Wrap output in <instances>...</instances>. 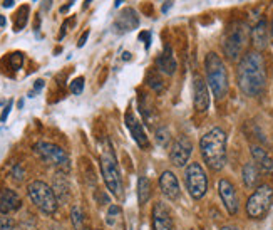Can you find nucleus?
Here are the masks:
<instances>
[{
    "mask_svg": "<svg viewBox=\"0 0 273 230\" xmlns=\"http://www.w3.org/2000/svg\"><path fill=\"white\" fill-rule=\"evenodd\" d=\"M236 79L241 93L248 98H257L262 94L266 86V69L262 54L258 51L246 52L236 69Z\"/></svg>",
    "mask_w": 273,
    "mask_h": 230,
    "instance_id": "1",
    "label": "nucleus"
},
{
    "mask_svg": "<svg viewBox=\"0 0 273 230\" xmlns=\"http://www.w3.org/2000/svg\"><path fill=\"white\" fill-rule=\"evenodd\" d=\"M199 150L210 170L220 172L226 165V133L221 128H211L199 140Z\"/></svg>",
    "mask_w": 273,
    "mask_h": 230,
    "instance_id": "2",
    "label": "nucleus"
},
{
    "mask_svg": "<svg viewBox=\"0 0 273 230\" xmlns=\"http://www.w3.org/2000/svg\"><path fill=\"white\" fill-rule=\"evenodd\" d=\"M204 69H206V81H208L215 98L221 101L228 94V71L224 68L221 57L216 52H208L204 59Z\"/></svg>",
    "mask_w": 273,
    "mask_h": 230,
    "instance_id": "3",
    "label": "nucleus"
},
{
    "mask_svg": "<svg viewBox=\"0 0 273 230\" xmlns=\"http://www.w3.org/2000/svg\"><path fill=\"white\" fill-rule=\"evenodd\" d=\"M27 195L35 207H37L42 214L54 215L57 212V197L49 185L40 180H34L27 185Z\"/></svg>",
    "mask_w": 273,
    "mask_h": 230,
    "instance_id": "4",
    "label": "nucleus"
},
{
    "mask_svg": "<svg viewBox=\"0 0 273 230\" xmlns=\"http://www.w3.org/2000/svg\"><path fill=\"white\" fill-rule=\"evenodd\" d=\"M248 42V29L245 24H232L226 32H224V37L221 42L223 52L230 60H236L241 57V52H243L245 46Z\"/></svg>",
    "mask_w": 273,
    "mask_h": 230,
    "instance_id": "5",
    "label": "nucleus"
},
{
    "mask_svg": "<svg viewBox=\"0 0 273 230\" xmlns=\"http://www.w3.org/2000/svg\"><path fill=\"white\" fill-rule=\"evenodd\" d=\"M273 205V186L271 185H260L255 192L248 197L245 210L246 215L253 220H260L268 214Z\"/></svg>",
    "mask_w": 273,
    "mask_h": 230,
    "instance_id": "6",
    "label": "nucleus"
},
{
    "mask_svg": "<svg viewBox=\"0 0 273 230\" xmlns=\"http://www.w3.org/2000/svg\"><path fill=\"white\" fill-rule=\"evenodd\" d=\"M101 172H102V178H104L107 190L111 192L114 197H118V198L123 197V178H121L118 161L114 158V153L109 144H107V150L101 155Z\"/></svg>",
    "mask_w": 273,
    "mask_h": 230,
    "instance_id": "7",
    "label": "nucleus"
},
{
    "mask_svg": "<svg viewBox=\"0 0 273 230\" xmlns=\"http://www.w3.org/2000/svg\"><path fill=\"white\" fill-rule=\"evenodd\" d=\"M185 185L186 190L195 200H201L208 192V177L199 163H190L185 170Z\"/></svg>",
    "mask_w": 273,
    "mask_h": 230,
    "instance_id": "8",
    "label": "nucleus"
},
{
    "mask_svg": "<svg viewBox=\"0 0 273 230\" xmlns=\"http://www.w3.org/2000/svg\"><path fill=\"white\" fill-rule=\"evenodd\" d=\"M34 150H35V153H37L46 163H49L51 166H56L62 172L69 170V166H71L69 156L62 148L57 147V144L49 143V141H39V143H35Z\"/></svg>",
    "mask_w": 273,
    "mask_h": 230,
    "instance_id": "9",
    "label": "nucleus"
},
{
    "mask_svg": "<svg viewBox=\"0 0 273 230\" xmlns=\"http://www.w3.org/2000/svg\"><path fill=\"white\" fill-rule=\"evenodd\" d=\"M193 153V143L188 136H178L169 148V160L174 166L183 168L188 165V160Z\"/></svg>",
    "mask_w": 273,
    "mask_h": 230,
    "instance_id": "10",
    "label": "nucleus"
},
{
    "mask_svg": "<svg viewBox=\"0 0 273 230\" xmlns=\"http://www.w3.org/2000/svg\"><path fill=\"white\" fill-rule=\"evenodd\" d=\"M218 193L224 205V208L230 215H236L240 210V202H238V193L235 190V185L228 178H221L218 181Z\"/></svg>",
    "mask_w": 273,
    "mask_h": 230,
    "instance_id": "11",
    "label": "nucleus"
},
{
    "mask_svg": "<svg viewBox=\"0 0 273 230\" xmlns=\"http://www.w3.org/2000/svg\"><path fill=\"white\" fill-rule=\"evenodd\" d=\"M124 121H126V126L127 130H129L132 140H134L138 143L139 148H149V138L146 135V131H144L143 124L139 123L138 118L134 116V113H132L131 110L126 111V116H124Z\"/></svg>",
    "mask_w": 273,
    "mask_h": 230,
    "instance_id": "12",
    "label": "nucleus"
},
{
    "mask_svg": "<svg viewBox=\"0 0 273 230\" xmlns=\"http://www.w3.org/2000/svg\"><path fill=\"white\" fill-rule=\"evenodd\" d=\"M193 102H195V110L198 113H204L210 108L208 86L203 81V77L199 76H195V79H193Z\"/></svg>",
    "mask_w": 273,
    "mask_h": 230,
    "instance_id": "13",
    "label": "nucleus"
},
{
    "mask_svg": "<svg viewBox=\"0 0 273 230\" xmlns=\"http://www.w3.org/2000/svg\"><path fill=\"white\" fill-rule=\"evenodd\" d=\"M153 230H173L171 210L165 202H156L153 207Z\"/></svg>",
    "mask_w": 273,
    "mask_h": 230,
    "instance_id": "14",
    "label": "nucleus"
},
{
    "mask_svg": "<svg viewBox=\"0 0 273 230\" xmlns=\"http://www.w3.org/2000/svg\"><path fill=\"white\" fill-rule=\"evenodd\" d=\"M160 189H161L163 195H165L166 198H169V200H178L179 195H181L178 178H176V175L169 170L163 172V175L160 177Z\"/></svg>",
    "mask_w": 273,
    "mask_h": 230,
    "instance_id": "15",
    "label": "nucleus"
},
{
    "mask_svg": "<svg viewBox=\"0 0 273 230\" xmlns=\"http://www.w3.org/2000/svg\"><path fill=\"white\" fill-rule=\"evenodd\" d=\"M20 207H22V200L15 190H10V189L0 190V214L9 215L12 212H17Z\"/></svg>",
    "mask_w": 273,
    "mask_h": 230,
    "instance_id": "16",
    "label": "nucleus"
},
{
    "mask_svg": "<svg viewBox=\"0 0 273 230\" xmlns=\"http://www.w3.org/2000/svg\"><path fill=\"white\" fill-rule=\"evenodd\" d=\"M250 153L260 172H263L266 175H273V158L268 155V151L262 147H258V144H253L250 148Z\"/></svg>",
    "mask_w": 273,
    "mask_h": 230,
    "instance_id": "17",
    "label": "nucleus"
},
{
    "mask_svg": "<svg viewBox=\"0 0 273 230\" xmlns=\"http://www.w3.org/2000/svg\"><path fill=\"white\" fill-rule=\"evenodd\" d=\"M138 26H139L138 14H136V10L131 7L121 10L116 22H114V29H119V32H131V30H134Z\"/></svg>",
    "mask_w": 273,
    "mask_h": 230,
    "instance_id": "18",
    "label": "nucleus"
},
{
    "mask_svg": "<svg viewBox=\"0 0 273 230\" xmlns=\"http://www.w3.org/2000/svg\"><path fill=\"white\" fill-rule=\"evenodd\" d=\"M156 66L157 69H160L163 74H168V76H173L176 72V68H178V64H176V59L171 52V47L166 46V49L163 51L160 56L156 59Z\"/></svg>",
    "mask_w": 273,
    "mask_h": 230,
    "instance_id": "19",
    "label": "nucleus"
},
{
    "mask_svg": "<svg viewBox=\"0 0 273 230\" xmlns=\"http://www.w3.org/2000/svg\"><path fill=\"white\" fill-rule=\"evenodd\" d=\"M252 42L257 51H263L266 44H268V29H266V22L260 20L252 30Z\"/></svg>",
    "mask_w": 273,
    "mask_h": 230,
    "instance_id": "20",
    "label": "nucleus"
},
{
    "mask_svg": "<svg viewBox=\"0 0 273 230\" xmlns=\"http://www.w3.org/2000/svg\"><path fill=\"white\" fill-rule=\"evenodd\" d=\"M241 178L246 189H257L260 183V170L255 163H245L243 170H241Z\"/></svg>",
    "mask_w": 273,
    "mask_h": 230,
    "instance_id": "21",
    "label": "nucleus"
},
{
    "mask_svg": "<svg viewBox=\"0 0 273 230\" xmlns=\"http://www.w3.org/2000/svg\"><path fill=\"white\" fill-rule=\"evenodd\" d=\"M138 197H139V203L144 205L151 197V183L148 177H141L138 180Z\"/></svg>",
    "mask_w": 273,
    "mask_h": 230,
    "instance_id": "22",
    "label": "nucleus"
},
{
    "mask_svg": "<svg viewBox=\"0 0 273 230\" xmlns=\"http://www.w3.org/2000/svg\"><path fill=\"white\" fill-rule=\"evenodd\" d=\"M29 5H22V7L15 12V15H14V30L15 32H20V30L26 27V24L29 20Z\"/></svg>",
    "mask_w": 273,
    "mask_h": 230,
    "instance_id": "23",
    "label": "nucleus"
},
{
    "mask_svg": "<svg viewBox=\"0 0 273 230\" xmlns=\"http://www.w3.org/2000/svg\"><path fill=\"white\" fill-rule=\"evenodd\" d=\"M71 222L76 230H84V214L79 205H74L71 210Z\"/></svg>",
    "mask_w": 273,
    "mask_h": 230,
    "instance_id": "24",
    "label": "nucleus"
},
{
    "mask_svg": "<svg viewBox=\"0 0 273 230\" xmlns=\"http://www.w3.org/2000/svg\"><path fill=\"white\" fill-rule=\"evenodd\" d=\"M146 82L151 89L156 91V93H161L163 88H165V82H163L161 76L157 74V72H149V74L146 76Z\"/></svg>",
    "mask_w": 273,
    "mask_h": 230,
    "instance_id": "25",
    "label": "nucleus"
},
{
    "mask_svg": "<svg viewBox=\"0 0 273 230\" xmlns=\"http://www.w3.org/2000/svg\"><path fill=\"white\" fill-rule=\"evenodd\" d=\"M156 143L161 144V147H166L169 143V130L166 126H160V128L156 130Z\"/></svg>",
    "mask_w": 273,
    "mask_h": 230,
    "instance_id": "26",
    "label": "nucleus"
},
{
    "mask_svg": "<svg viewBox=\"0 0 273 230\" xmlns=\"http://www.w3.org/2000/svg\"><path fill=\"white\" fill-rule=\"evenodd\" d=\"M9 62H10V68L14 71H19L24 64V54L22 52H14L9 56Z\"/></svg>",
    "mask_w": 273,
    "mask_h": 230,
    "instance_id": "27",
    "label": "nucleus"
},
{
    "mask_svg": "<svg viewBox=\"0 0 273 230\" xmlns=\"http://www.w3.org/2000/svg\"><path fill=\"white\" fill-rule=\"evenodd\" d=\"M71 93L72 94H76V96H79L84 91V77L82 76H79V77H76V79H72L71 81Z\"/></svg>",
    "mask_w": 273,
    "mask_h": 230,
    "instance_id": "28",
    "label": "nucleus"
},
{
    "mask_svg": "<svg viewBox=\"0 0 273 230\" xmlns=\"http://www.w3.org/2000/svg\"><path fill=\"white\" fill-rule=\"evenodd\" d=\"M15 227V220L12 217L0 214V230H14Z\"/></svg>",
    "mask_w": 273,
    "mask_h": 230,
    "instance_id": "29",
    "label": "nucleus"
},
{
    "mask_svg": "<svg viewBox=\"0 0 273 230\" xmlns=\"http://www.w3.org/2000/svg\"><path fill=\"white\" fill-rule=\"evenodd\" d=\"M119 212H121V208L118 207V205H111V207H109V212H107V223L109 225H114V223H116Z\"/></svg>",
    "mask_w": 273,
    "mask_h": 230,
    "instance_id": "30",
    "label": "nucleus"
},
{
    "mask_svg": "<svg viewBox=\"0 0 273 230\" xmlns=\"http://www.w3.org/2000/svg\"><path fill=\"white\" fill-rule=\"evenodd\" d=\"M12 177H14L15 181H24V178H26V172L22 170V166L20 165H15L14 166V170H12Z\"/></svg>",
    "mask_w": 273,
    "mask_h": 230,
    "instance_id": "31",
    "label": "nucleus"
},
{
    "mask_svg": "<svg viewBox=\"0 0 273 230\" xmlns=\"http://www.w3.org/2000/svg\"><path fill=\"white\" fill-rule=\"evenodd\" d=\"M12 106H14V101H12V99H9L7 106L4 108L2 114H0V121H2V123H5V121H7V118H9V113H10V110H12Z\"/></svg>",
    "mask_w": 273,
    "mask_h": 230,
    "instance_id": "32",
    "label": "nucleus"
},
{
    "mask_svg": "<svg viewBox=\"0 0 273 230\" xmlns=\"http://www.w3.org/2000/svg\"><path fill=\"white\" fill-rule=\"evenodd\" d=\"M139 39L144 40V44H146V49H149V46H151V32H146V30H144V32L139 34Z\"/></svg>",
    "mask_w": 273,
    "mask_h": 230,
    "instance_id": "33",
    "label": "nucleus"
},
{
    "mask_svg": "<svg viewBox=\"0 0 273 230\" xmlns=\"http://www.w3.org/2000/svg\"><path fill=\"white\" fill-rule=\"evenodd\" d=\"M72 22V19H67V20H64V24H62V27H60V34H59V40L60 39H64V35H65V32H67V27H69V24Z\"/></svg>",
    "mask_w": 273,
    "mask_h": 230,
    "instance_id": "34",
    "label": "nucleus"
},
{
    "mask_svg": "<svg viewBox=\"0 0 273 230\" xmlns=\"http://www.w3.org/2000/svg\"><path fill=\"white\" fill-rule=\"evenodd\" d=\"M87 39H89V30H86V32L81 35V39H79V42H77V47H84V44H86Z\"/></svg>",
    "mask_w": 273,
    "mask_h": 230,
    "instance_id": "35",
    "label": "nucleus"
},
{
    "mask_svg": "<svg viewBox=\"0 0 273 230\" xmlns=\"http://www.w3.org/2000/svg\"><path fill=\"white\" fill-rule=\"evenodd\" d=\"M96 198H98V200H101V202H104V205H106V203H109V198H107L106 193H101V192H98V193H96Z\"/></svg>",
    "mask_w": 273,
    "mask_h": 230,
    "instance_id": "36",
    "label": "nucleus"
},
{
    "mask_svg": "<svg viewBox=\"0 0 273 230\" xmlns=\"http://www.w3.org/2000/svg\"><path fill=\"white\" fill-rule=\"evenodd\" d=\"M171 7H173V0H168V2H166L165 5H163V9H161V10H163V14H166V12H168L169 9H171Z\"/></svg>",
    "mask_w": 273,
    "mask_h": 230,
    "instance_id": "37",
    "label": "nucleus"
},
{
    "mask_svg": "<svg viewBox=\"0 0 273 230\" xmlns=\"http://www.w3.org/2000/svg\"><path fill=\"white\" fill-rule=\"evenodd\" d=\"M42 88H44V81L39 79V81H35V86H34V91L37 93V91H40Z\"/></svg>",
    "mask_w": 273,
    "mask_h": 230,
    "instance_id": "38",
    "label": "nucleus"
},
{
    "mask_svg": "<svg viewBox=\"0 0 273 230\" xmlns=\"http://www.w3.org/2000/svg\"><path fill=\"white\" fill-rule=\"evenodd\" d=\"M14 4H15V0H4V4H2V5H4L5 9H10Z\"/></svg>",
    "mask_w": 273,
    "mask_h": 230,
    "instance_id": "39",
    "label": "nucleus"
},
{
    "mask_svg": "<svg viewBox=\"0 0 273 230\" xmlns=\"http://www.w3.org/2000/svg\"><path fill=\"white\" fill-rule=\"evenodd\" d=\"M52 5V0H44V4H42V9L44 10H49Z\"/></svg>",
    "mask_w": 273,
    "mask_h": 230,
    "instance_id": "40",
    "label": "nucleus"
},
{
    "mask_svg": "<svg viewBox=\"0 0 273 230\" xmlns=\"http://www.w3.org/2000/svg\"><path fill=\"white\" fill-rule=\"evenodd\" d=\"M5 26H7V19L4 15H0V29H4Z\"/></svg>",
    "mask_w": 273,
    "mask_h": 230,
    "instance_id": "41",
    "label": "nucleus"
},
{
    "mask_svg": "<svg viewBox=\"0 0 273 230\" xmlns=\"http://www.w3.org/2000/svg\"><path fill=\"white\" fill-rule=\"evenodd\" d=\"M221 230H238L236 227H232V225H226V227H223Z\"/></svg>",
    "mask_w": 273,
    "mask_h": 230,
    "instance_id": "42",
    "label": "nucleus"
},
{
    "mask_svg": "<svg viewBox=\"0 0 273 230\" xmlns=\"http://www.w3.org/2000/svg\"><path fill=\"white\" fill-rule=\"evenodd\" d=\"M123 2H124V0H116V2H114V7H119V5L123 4Z\"/></svg>",
    "mask_w": 273,
    "mask_h": 230,
    "instance_id": "43",
    "label": "nucleus"
},
{
    "mask_svg": "<svg viewBox=\"0 0 273 230\" xmlns=\"http://www.w3.org/2000/svg\"><path fill=\"white\" fill-rule=\"evenodd\" d=\"M51 230H64V228H60V227H52Z\"/></svg>",
    "mask_w": 273,
    "mask_h": 230,
    "instance_id": "44",
    "label": "nucleus"
},
{
    "mask_svg": "<svg viewBox=\"0 0 273 230\" xmlns=\"http://www.w3.org/2000/svg\"><path fill=\"white\" fill-rule=\"evenodd\" d=\"M271 39H273V22H271Z\"/></svg>",
    "mask_w": 273,
    "mask_h": 230,
    "instance_id": "45",
    "label": "nucleus"
},
{
    "mask_svg": "<svg viewBox=\"0 0 273 230\" xmlns=\"http://www.w3.org/2000/svg\"><path fill=\"white\" fill-rule=\"evenodd\" d=\"M34 2H37V0H34Z\"/></svg>",
    "mask_w": 273,
    "mask_h": 230,
    "instance_id": "46",
    "label": "nucleus"
}]
</instances>
